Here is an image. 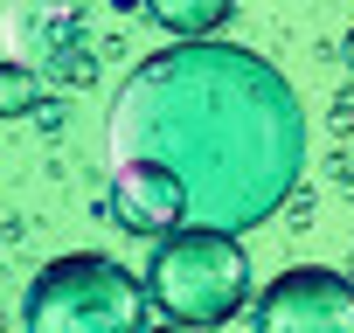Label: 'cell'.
<instances>
[{"label":"cell","mask_w":354,"mask_h":333,"mask_svg":"<svg viewBox=\"0 0 354 333\" xmlns=\"http://www.w3.org/2000/svg\"><path fill=\"white\" fill-rule=\"evenodd\" d=\"M306 166V111L285 70L236 42H167L111 104V216L132 236L257 229Z\"/></svg>","instance_id":"cell-1"},{"label":"cell","mask_w":354,"mask_h":333,"mask_svg":"<svg viewBox=\"0 0 354 333\" xmlns=\"http://www.w3.org/2000/svg\"><path fill=\"white\" fill-rule=\"evenodd\" d=\"M146 278L104 250H70L21 292V333H146Z\"/></svg>","instance_id":"cell-2"},{"label":"cell","mask_w":354,"mask_h":333,"mask_svg":"<svg viewBox=\"0 0 354 333\" xmlns=\"http://www.w3.org/2000/svg\"><path fill=\"white\" fill-rule=\"evenodd\" d=\"M146 298L167 312V326H230L250 305V257L223 229H174L146 257Z\"/></svg>","instance_id":"cell-3"},{"label":"cell","mask_w":354,"mask_h":333,"mask_svg":"<svg viewBox=\"0 0 354 333\" xmlns=\"http://www.w3.org/2000/svg\"><path fill=\"white\" fill-rule=\"evenodd\" d=\"M257 333H354V278L292 264L257 292Z\"/></svg>","instance_id":"cell-4"},{"label":"cell","mask_w":354,"mask_h":333,"mask_svg":"<svg viewBox=\"0 0 354 333\" xmlns=\"http://www.w3.org/2000/svg\"><path fill=\"white\" fill-rule=\"evenodd\" d=\"M146 21L188 35V42H216V28H230V8L223 0H209V8H146Z\"/></svg>","instance_id":"cell-5"},{"label":"cell","mask_w":354,"mask_h":333,"mask_svg":"<svg viewBox=\"0 0 354 333\" xmlns=\"http://www.w3.org/2000/svg\"><path fill=\"white\" fill-rule=\"evenodd\" d=\"M42 97V77L28 63H0V118H28Z\"/></svg>","instance_id":"cell-6"},{"label":"cell","mask_w":354,"mask_h":333,"mask_svg":"<svg viewBox=\"0 0 354 333\" xmlns=\"http://www.w3.org/2000/svg\"><path fill=\"white\" fill-rule=\"evenodd\" d=\"M347 63H354V35H347Z\"/></svg>","instance_id":"cell-7"}]
</instances>
